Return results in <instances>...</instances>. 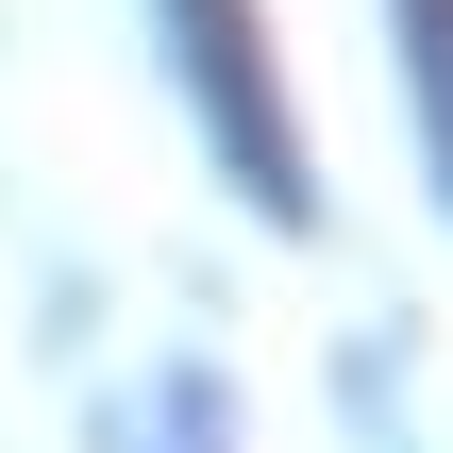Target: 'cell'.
<instances>
[{"label":"cell","instance_id":"obj_1","mask_svg":"<svg viewBox=\"0 0 453 453\" xmlns=\"http://www.w3.org/2000/svg\"><path fill=\"white\" fill-rule=\"evenodd\" d=\"M168 34H185V84H202V118H219L235 185H252L269 219H319L303 134H286V84H269V17H252V0H168Z\"/></svg>","mask_w":453,"mask_h":453},{"label":"cell","instance_id":"obj_2","mask_svg":"<svg viewBox=\"0 0 453 453\" xmlns=\"http://www.w3.org/2000/svg\"><path fill=\"white\" fill-rule=\"evenodd\" d=\"M403 67H420V134H437V185H453V0H403Z\"/></svg>","mask_w":453,"mask_h":453}]
</instances>
